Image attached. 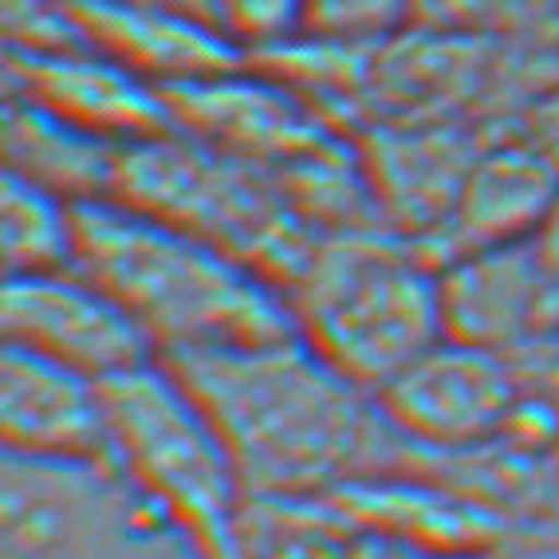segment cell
Segmentation results:
<instances>
[{
    "label": "cell",
    "instance_id": "5bb4252c",
    "mask_svg": "<svg viewBox=\"0 0 559 559\" xmlns=\"http://www.w3.org/2000/svg\"><path fill=\"white\" fill-rule=\"evenodd\" d=\"M119 158V142L91 134L21 95H4V174L83 205L115 198Z\"/></svg>",
    "mask_w": 559,
    "mask_h": 559
},
{
    "label": "cell",
    "instance_id": "8992f818",
    "mask_svg": "<svg viewBox=\"0 0 559 559\" xmlns=\"http://www.w3.org/2000/svg\"><path fill=\"white\" fill-rule=\"evenodd\" d=\"M4 343L95 382L158 359L139 320L80 269L4 276Z\"/></svg>",
    "mask_w": 559,
    "mask_h": 559
},
{
    "label": "cell",
    "instance_id": "277c9868",
    "mask_svg": "<svg viewBox=\"0 0 559 559\" xmlns=\"http://www.w3.org/2000/svg\"><path fill=\"white\" fill-rule=\"evenodd\" d=\"M107 457L198 539L210 559H240L249 489L217 421L166 359L103 382Z\"/></svg>",
    "mask_w": 559,
    "mask_h": 559
},
{
    "label": "cell",
    "instance_id": "ac0fdd59",
    "mask_svg": "<svg viewBox=\"0 0 559 559\" xmlns=\"http://www.w3.org/2000/svg\"><path fill=\"white\" fill-rule=\"evenodd\" d=\"M528 139L536 142L539 151L548 154V158L559 166V99H556V103H548V107H539V110H536V119H532Z\"/></svg>",
    "mask_w": 559,
    "mask_h": 559
},
{
    "label": "cell",
    "instance_id": "5b68a950",
    "mask_svg": "<svg viewBox=\"0 0 559 559\" xmlns=\"http://www.w3.org/2000/svg\"><path fill=\"white\" fill-rule=\"evenodd\" d=\"M4 559H210L115 461L4 453Z\"/></svg>",
    "mask_w": 559,
    "mask_h": 559
},
{
    "label": "cell",
    "instance_id": "6da1fadb",
    "mask_svg": "<svg viewBox=\"0 0 559 559\" xmlns=\"http://www.w3.org/2000/svg\"><path fill=\"white\" fill-rule=\"evenodd\" d=\"M158 359L210 409L249 497H328L386 477L406 441L379 394L331 367L304 335Z\"/></svg>",
    "mask_w": 559,
    "mask_h": 559
},
{
    "label": "cell",
    "instance_id": "ba28073f",
    "mask_svg": "<svg viewBox=\"0 0 559 559\" xmlns=\"http://www.w3.org/2000/svg\"><path fill=\"white\" fill-rule=\"evenodd\" d=\"M4 95H21L119 146H134L174 130L166 91L91 44H63V48L9 44Z\"/></svg>",
    "mask_w": 559,
    "mask_h": 559
},
{
    "label": "cell",
    "instance_id": "7a4b0ae2",
    "mask_svg": "<svg viewBox=\"0 0 559 559\" xmlns=\"http://www.w3.org/2000/svg\"><path fill=\"white\" fill-rule=\"evenodd\" d=\"M151 335L158 355L300 335L276 280L174 221L99 198L75 205V264Z\"/></svg>",
    "mask_w": 559,
    "mask_h": 559
},
{
    "label": "cell",
    "instance_id": "3957f363",
    "mask_svg": "<svg viewBox=\"0 0 559 559\" xmlns=\"http://www.w3.org/2000/svg\"><path fill=\"white\" fill-rule=\"evenodd\" d=\"M288 296L304 340L374 394L445 340L441 269L414 240L323 237Z\"/></svg>",
    "mask_w": 559,
    "mask_h": 559
},
{
    "label": "cell",
    "instance_id": "30bf717a",
    "mask_svg": "<svg viewBox=\"0 0 559 559\" xmlns=\"http://www.w3.org/2000/svg\"><path fill=\"white\" fill-rule=\"evenodd\" d=\"M480 146L485 142L445 122L379 127L359 154L379 221H390L426 252L450 225Z\"/></svg>",
    "mask_w": 559,
    "mask_h": 559
},
{
    "label": "cell",
    "instance_id": "4fadbf2b",
    "mask_svg": "<svg viewBox=\"0 0 559 559\" xmlns=\"http://www.w3.org/2000/svg\"><path fill=\"white\" fill-rule=\"evenodd\" d=\"M548 264L536 240L497 245L441 264L445 335L473 347L504 350L524 340L544 311Z\"/></svg>",
    "mask_w": 559,
    "mask_h": 559
},
{
    "label": "cell",
    "instance_id": "9c48e42d",
    "mask_svg": "<svg viewBox=\"0 0 559 559\" xmlns=\"http://www.w3.org/2000/svg\"><path fill=\"white\" fill-rule=\"evenodd\" d=\"M166 103H170L174 130L205 142L213 151L260 162L269 170L331 139L320 115L300 95H292L288 83L245 80L237 75V68L210 80L166 87Z\"/></svg>",
    "mask_w": 559,
    "mask_h": 559
},
{
    "label": "cell",
    "instance_id": "52a82bcc",
    "mask_svg": "<svg viewBox=\"0 0 559 559\" xmlns=\"http://www.w3.org/2000/svg\"><path fill=\"white\" fill-rule=\"evenodd\" d=\"M390 426L426 450H469L516 414V379L500 350L445 340L379 390Z\"/></svg>",
    "mask_w": 559,
    "mask_h": 559
},
{
    "label": "cell",
    "instance_id": "9a60e30c",
    "mask_svg": "<svg viewBox=\"0 0 559 559\" xmlns=\"http://www.w3.org/2000/svg\"><path fill=\"white\" fill-rule=\"evenodd\" d=\"M75 264V201L4 174V276Z\"/></svg>",
    "mask_w": 559,
    "mask_h": 559
},
{
    "label": "cell",
    "instance_id": "2e32d148",
    "mask_svg": "<svg viewBox=\"0 0 559 559\" xmlns=\"http://www.w3.org/2000/svg\"><path fill=\"white\" fill-rule=\"evenodd\" d=\"M421 0H304L296 40L370 51L394 40L418 12Z\"/></svg>",
    "mask_w": 559,
    "mask_h": 559
},
{
    "label": "cell",
    "instance_id": "7c38bea8",
    "mask_svg": "<svg viewBox=\"0 0 559 559\" xmlns=\"http://www.w3.org/2000/svg\"><path fill=\"white\" fill-rule=\"evenodd\" d=\"M0 418L4 453L48 461L107 457L103 382L9 343L0 374Z\"/></svg>",
    "mask_w": 559,
    "mask_h": 559
},
{
    "label": "cell",
    "instance_id": "8fae6325",
    "mask_svg": "<svg viewBox=\"0 0 559 559\" xmlns=\"http://www.w3.org/2000/svg\"><path fill=\"white\" fill-rule=\"evenodd\" d=\"M556 205L559 166L528 134L524 139L485 142L469 178H465V190H461L450 225L426 249V257L453 260L477 249L536 240L539 229L556 213Z\"/></svg>",
    "mask_w": 559,
    "mask_h": 559
},
{
    "label": "cell",
    "instance_id": "e0dca14e",
    "mask_svg": "<svg viewBox=\"0 0 559 559\" xmlns=\"http://www.w3.org/2000/svg\"><path fill=\"white\" fill-rule=\"evenodd\" d=\"M198 16L237 48L272 51L300 36L304 0H198Z\"/></svg>",
    "mask_w": 559,
    "mask_h": 559
},
{
    "label": "cell",
    "instance_id": "d6986e66",
    "mask_svg": "<svg viewBox=\"0 0 559 559\" xmlns=\"http://www.w3.org/2000/svg\"><path fill=\"white\" fill-rule=\"evenodd\" d=\"M402 559H489L480 551H402Z\"/></svg>",
    "mask_w": 559,
    "mask_h": 559
}]
</instances>
